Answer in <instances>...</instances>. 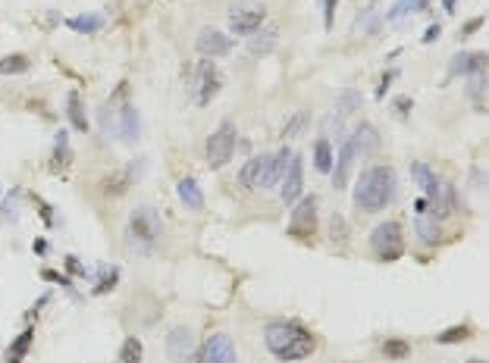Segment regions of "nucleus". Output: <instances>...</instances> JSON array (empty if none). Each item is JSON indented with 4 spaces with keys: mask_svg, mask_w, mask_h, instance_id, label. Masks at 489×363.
<instances>
[{
    "mask_svg": "<svg viewBox=\"0 0 489 363\" xmlns=\"http://www.w3.org/2000/svg\"><path fill=\"white\" fill-rule=\"evenodd\" d=\"M236 141H239V132L232 123H220V129L213 132L210 138H207V166L210 170H220V166H226L232 160V153H236Z\"/></svg>",
    "mask_w": 489,
    "mask_h": 363,
    "instance_id": "20e7f679",
    "label": "nucleus"
},
{
    "mask_svg": "<svg viewBox=\"0 0 489 363\" xmlns=\"http://www.w3.org/2000/svg\"><path fill=\"white\" fill-rule=\"evenodd\" d=\"M304 125H307V113H304V110L295 113L289 123L283 125V138H295V135H301V129H304Z\"/></svg>",
    "mask_w": 489,
    "mask_h": 363,
    "instance_id": "72a5a7b5",
    "label": "nucleus"
},
{
    "mask_svg": "<svg viewBox=\"0 0 489 363\" xmlns=\"http://www.w3.org/2000/svg\"><path fill=\"white\" fill-rule=\"evenodd\" d=\"M439 32H442V25H430V29H427V35H424V44L436 41V38H439Z\"/></svg>",
    "mask_w": 489,
    "mask_h": 363,
    "instance_id": "79ce46f5",
    "label": "nucleus"
},
{
    "mask_svg": "<svg viewBox=\"0 0 489 363\" xmlns=\"http://www.w3.org/2000/svg\"><path fill=\"white\" fill-rule=\"evenodd\" d=\"M370 251L380 260H398L405 254V238H401V226L398 223H380L370 232Z\"/></svg>",
    "mask_w": 489,
    "mask_h": 363,
    "instance_id": "39448f33",
    "label": "nucleus"
},
{
    "mask_svg": "<svg viewBox=\"0 0 489 363\" xmlns=\"http://www.w3.org/2000/svg\"><path fill=\"white\" fill-rule=\"evenodd\" d=\"M22 72H29V57H22V53L0 57V76H22Z\"/></svg>",
    "mask_w": 489,
    "mask_h": 363,
    "instance_id": "393cba45",
    "label": "nucleus"
},
{
    "mask_svg": "<svg viewBox=\"0 0 489 363\" xmlns=\"http://www.w3.org/2000/svg\"><path fill=\"white\" fill-rule=\"evenodd\" d=\"M116 285V270H107V266H100V285H98V292H107V288H113Z\"/></svg>",
    "mask_w": 489,
    "mask_h": 363,
    "instance_id": "4c0bfd02",
    "label": "nucleus"
},
{
    "mask_svg": "<svg viewBox=\"0 0 489 363\" xmlns=\"http://www.w3.org/2000/svg\"><path fill=\"white\" fill-rule=\"evenodd\" d=\"M471 363H483V360H471Z\"/></svg>",
    "mask_w": 489,
    "mask_h": 363,
    "instance_id": "c03bdc74",
    "label": "nucleus"
},
{
    "mask_svg": "<svg viewBox=\"0 0 489 363\" xmlns=\"http://www.w3.org/2000/svg\"><path fill=\"white\" fill-rule=\"evenodd\" d=\"M317 228V198H301L298 204L292 207V219H289V235L295 238H307Z\"/></svg>",
    "mask_w": 489,
    "mask_h": 363,
    "instance_id": "0eeeda50",
    "label": "nucleus"
},
{
    "mask_svg": "<svg viewBox=\"0 0 489 363\" xmlns=\"http://www.w3.org/2000/svg\"><path fill=\"white\" fill-rule=\"evenodd\" d=\"M414 228H417V235H420L424 245H436V241H439V223H436V219H427V213L414 219Z\"/></svg>",
    "mask_w": 489,
    "mask_h": 363,
    "instance_id": "bb28decb",
    "label": "nucleus"
},
{
    "mask_svg": "<svg viewBox=\"0 0 489 363\" xmlns=\"http://www.w3.org/2000/svg\"><path fill=\"white\" fill-rule=\"evenodd\" d=\"M480 25H483V19H471V22H467L464 29H461V35H464V38H467V35H474V32H477Z\"/></svg>",
    "mask_w": 489,
    "mask_h": 363,
    "instance_id": "a19ab883",
    "label": "nucleus"
},
{
    "mask_svg": "<svg viewBox=\"0 0 489 363\" xmlns=\"http://www.w3.org/2000/svg\"><path fill=\"white\" fill-rule=\"evenodd\" d=\"M276 41H279V29L276 25H267V29L254 32V38L248 41V50H251L254 57H267V53L276 47Z\"/></svg>",
    "mask_w": 489,
    "mask_h": 363,
    "instance_id": "a211bd4d",
    "label": "nucleus"
},
{
    "mask_svg": "<svg viewBox=\"0 0 489 363\" xmlns=\"http://www.w3.org/2000/svg\"><path fill=\"white\" fill-rule=\"evenodd\" d=\"M301 185H304V163H301L298 153H292L289 166H286V176L279 182V194H283L286 204H295L301 198Z\"/></svg>",
    "mask_w": 489,
    "mask_h": 363,
    "instance_id": "9d476101",
    "label": "nucleus"
},
{
    "mask_svg": "<svg viewBox=\"0 0 489 363\" xmlns=\"http://www.w3.org/2000/svg\"><path fill=\"white\" fill-rule=\"evenodd\" d=\"M314 166H317L320 172H333V144H330V138H317V144H314Z\"/></svg>",
    "mask_w": 489,
    "mask_h": 363,
    "instance_id": "5701e85b",
    "label": "nucleus"
},
{
    "mask_svg": "<svg viewBox=\"0 0 489 363\" xmlns=\"http://www.w3.org/2000/svg\"><path fill=\"white\" fill-rule=\"evenodd\" d=\"M448 72L452 76H477V72H486V53H480V50L458 53L452 60V66H448Z\"/></svg>",
    "mask_w": 489,
    "mask_h": 363,
    "instance_id": "2eb2a0df",
    "label": "nucleus"
},
{
    "mask_svg": "<svg viewBox=\"0 0 489 363\" xmlns=\"http://www.w3.org/2000/svg\"><path fill=\"white\" fill-rule=\"evenodd\" d=\"M119 360H123V363H142V341H138V338H126L123 351H119Z\"/></svg>",
    "mask_w": 489,
    "mask_h": 363,
    "instance_id": "7c9ffc66",
    "label": "nucleus"
},
{
    "mask_svg": "<svg viewBox=\"0 0 489 363\" xmlns=\"http://www.w3.org/2000/svg\"><path fill=\"white\" fill-rule=\"evenodd\" d=\"M395 198V170L392 166H367L354 182V207L364 213H380Z\"/></svg>",
    "mask_w": 489,
    "mask_h": 363,
    "instance_id": "f257e3e1",
    "label": "nucleus"
},
{
    "mask_svg": "<svg viewBox=\"0 0 489 363\" xmlns=\"http://www.w3.org/2000/svg\"><path fill=\"white\" fill-rule=\"evenodd\" d=\"M411 179H414V185L420 188V191H427V194H433V188H436V176H433V170L427 163H420V160H414L411 163Z\"/></svg>",
    "mask_w": 489,
    "mask_h": 363,
    "instance_id": "412c9836",
    "label": "nucleus"
},
{
    "mask_svg": "<svg viewBox=\"0 0 489 363\" xmlns=\"http://www.w3.org/2000/svg\"><path fill=\"white\" fill-rule=\"evenodd\" d=\"M351 166H354V147L348 138H342V147H339V157H336V170H333V185L345 188L348 176H351Z\"/></svg>",
    "mask_w": 489,
    "mask_h": 363,
    "instance_id": "dca6fc26",
    "label": "nucleus"
},
{
    "mask_svg": "<svg viewBox=\"0 0 489 363\" xmlns=\"http://www.w3.org/2000/svg\"><path fill=\"white\" fill-rule=\"evenodd\" d=\"M289 160H292L289 147L270 153V157H267V163H264V176H260V185L257 188H264V191H267V188H276L279 182H283V176H286V166H289Z\"/></svg>",
    "mask_w": 489,
    "mask_h": 363,
    "instance_id": "ddd939ff",
    "label": "nucleus"
},
{
    "mask_svg": "<svg viewBox=\"0 0 489 363\" xmlns=\"http://www.w3.org/2000/svg\"><path fill=\"white\" fill-rule=\"evenodd\" d=\"M267 13L264 10H248V6H232L229 10V29L236 35H254L264 25Z\"/></svg>",
    "mask_w": 489,
    "mask_h": 363,
    "instance_id": "9b49d317",
    "label": "nucleus"
},
{
    "mask_svg": "<svg viewBox=\"0 0 489 363\" xmlns=\"http://www.w3.org/2000/svg\"><path fill=\"white\" fill-rule=\"evenodd\" d=\"M336 107H339V116H345V113H351L354 107H361V94L358 91H342Z\"/></svg>",
    "mask_w": 489,
    "mask_h": 363,
    "instance_id": "c9c22d12",
    "label": "nucleus"
},
{
    "mask_svg": "<svg viewBox=\"0 0 489 363\" xmlns=\"http://www.w3.org/2000/svg\"><path fill=\"white\" fill-rule=\"evenodd\" d=\"M330 238L336 241L339 247H345V241H348V226L339 213H333V219H330Z\"/></svg>",
    "mask_w": 489,
    "mask_h": 363,
    "instance_id": "473e14b6",
    "label": "nucleus"
},
{
    "mask_svg": "<svg viewBox=\"0 0 489 363\" xmlns=\"http://www.w3.org/2000/svg\"><path fill=\"white\" fill-rule=\"evenodd\" d=\"M336 4L339 0H323V25L333 29V16H336Z\"/></svg>",
    "mask_w": 489,
    "mask_h": 363,
    "instance_id": "58836bf2",
    "label": "nucleus"
},
{
    "mask_svg": "<svg viewBox=\"0 0 489 363\" xmlns=\"http://www.w3.org/2000/svg\"><path fill=\"white\" fill-rule=\"evenodd\" d=\"M264 345L276 360H304L314 354V335L301 322H270L264 329Z\"/></svg>",
    "mask_w": 489,
    "mask_h": 363,
    "instance_id": "f03ea898",
    "label": "nucleus"
},
{
    "mask_svg": "<svg viewBox=\"0 0 489 363\" xmlns=\"http://www.w3.org/2000/svg\"><path fill=\"white\" fill-rule=\"evenodd\" d=\"M442 6H446L448 13H455V0H442Z\"/></svg>",
    "mask_w": 489,
    "mask_h": 363,
    "instance_id": "37998d69",
    "label": "nucleus"
},
{
    "mask_svg": "<svg viewBox=\"0 0 489 363\" xmlns=\"http://www.w3.org/2000/svg\"><path fill=\"white\" fill-rule=\"evenodd\" d=\"M66 25H69L72 32H82V35H85V32H98L100 25H104V16H98V13H88V16H72Z\"/></svg>",
    "mask_w": 489,
    "mask_h": 363,
    "instance_id": "cd10ccee",
    "label": "nucleus"
},
{
    "mask_svg": "<svg viewBox=\"0 0 489 363\" xmlns=\"http://www.w3.org/2000/svg\"><path fill=\"white\" fill-rule=\"evenodd\" d=\"M195 47H198V53L204 60H213V57H226V53L232 50V38L226 35V32H220V29H204L198 35V41H195Z\"/></svg>",
    "mask_w": 489,
    "mask_h": 363,
    "instance_id": "1a4fd4ad",
    "label": "nucleus"
},
{
    "mask_svg": "<svg viewBox=\"0 0 489 363\" xmlns=\"http://www.w3.org/2000/svg\"><path fill=\"white\" fill-rule=\"evenodd\" d=\"M126 232H129V241L135 247L151 251L154 241H157L160 232H163V219H160V213L154 210L151 204H142V207H135V210L129 213V226H126Z\"/></svg>",
    "mask_w": 489,
    "mask_h": 363,
    "instance_id": "7ed1b4c3",
    "label": "nucleus"
},
{
    "mask_svg": "<svg viewBox=\"0 0 489 363\" xmlns=\"http://www.w3.org/2000/svg\"><path fill=\"white\" fill-rule=\"evenodd\" d=\"M392 76H395V72H386V76H383V85L377 88V97H386V91H389V85H392Z\"/></svg>",
    "mask_w": 489,
    "mask_h": 363,
    "instance_id": "ea45409f",
    "label": "nucleus"
},
{
    "mask_svg": "<svg viewBox=\"0 0 489 363\" xmlns=\"http://www.w3.org/2000/svg\"><path fill=\"white\" fill-rule=\"evenodd\" d=\"M264 163H267V157H251L242 166V172H239V182H242L245 188H257L260 176H264Z\"/></svg>",
    "mask_w": 489,
    "mask_h": 363,
    "instance_id": "aec40b11",
    "label": "nucleus"
},
{
    "mask_svg": "<svg viewBox=\"0 0 489 363\" xmlns=\"http://www.w3.org/2000/svg\"><path fill=\"white\" fill-rule=\"evenodd\" d=\"M220 94V69L213 60H198L195 66V78H192V97L198 107H207L213 97Z\"/></svg>",
    "mask_w": 489,
    "mask_h": 363,
    "instance_id": "423d86ee",
    "label": "nucleus"
},
{
    "mask_svg": "<svg viewBox=\"0 0 489 363\" xmlns=\"http://www.w3.org/2000/svg\"><path fill=\"white\" fill-rule=\"evenodd\" d=\"M123 132H126V138L138 135V113H135V107H123Z\"/></svg>",
    "mask_w": 489,
    "mask_h": 363,
    "instance_id": "f704fd0d",
    "label": "nucleus"
},
{
    "mask_svg": "<svg viewBox=\"0 0 489 363\" xmlns=\"http://www.w3.org/2000/svg\"><path fill=\"white\" fill-rule=\"evenodd\" d=\"M176 194H179V200H182L189 210H201V207H204V191L198 188L195 179H179Z\"/></svg>",
    "mask_w": 489,
    "mask_h": 363,
    "instance_id": "6ab92c4d",
    "label": "nucleus"
},
{
    "mask_svg": "<svg viewBox=\"0 0 489 363\" xmlns=\"http://www.w3.org/2000/svg\"><path fill=\"white\" fill-rule=\"evenodd\" d=\"M430 6V0H395V6L389 13H386V19H401V16H408V13H420V10H427Z\"/></svg>",
    "mask_w": 489,
    "mask_h": 363,
    "instance_id": "a878e982",
    "label": "nucleus"
},
{
    "mask_svg": "<svg viewBox=\"0 0 489 363\" xmlns=\"http://www.w3.org/2000/svg\"><path fill=\"white\" fill-rule=\"evenodd\" d=\"M467 335H471L467 326H452V329H446V332L436 335V345H455V341H464Z\"/></svg>",
    "mask_w": 489,
    "mask_h": 363,
    "instance_id": "2f4dec72",
    "label": "nucleus"
},
{
    "mask_svg": "<svg viewBox=\"0 0 489 363\" xmlns=\"http://www.w3.org/2000/svg\"><path fill=\"white\" fill-rule=\"evenodd\" d=\"M198 363H239V354H236V345H232L229 335L217 332L204 341L198 354Z\"/></svg>",
    "mask_w": 489,
    "mask_h": 363,
    "instance_id": "6e6552de",
    "label": "nucleus"
},
{
    "mask_svg": "<svg viewBox=\"0 0 489 363\" xmlns=\"http://www.w3.org/2000/svg\"><path fill=\"white\" fill-rule=\"evenodd\" d=\"M467 91H471V100L477 110H483L486 107V72H477V76H471V82H467Z\"/></svg>",
    "mask_w": 489,
    "mask_h": 363,
    "instance_id": "c85d7f7f",
    "label": "nucleus"
},
{
    "mask_svg": "<svg viewBox=\"0 0 489 363\" xmlns=\"http://www.w3.org/2000/svg\"><path fill=\"white\" fill-rule=\"evenodd\" d=\"M373 19H377V6H367L364 16H358V22H354V32H367L373 25Z\"/></svg>",
    "mask_w": 489,
    "mask_h": 363,
    "instance_id": "e433bc0d",
    "label": "nucleus"
},
{
    "mask_svg": "<svg viewBox=\"0 0 489 363\" xmlns=\"http://www.w3.org/2000/svg\"><path fill=\"white\" fill-rule=\"evenodd\" d=\"M427 210L433 213V219L439 217H448V213L455 210V188L448 185V182H436V188H433V194H427Z\"/></svg>",
    "mask_w": 489,
    "mask_h": 363,
    "instance_id": "4468645a",
    "label": "nucleus"
},
{
    "mask_svg": "<svg viewBox=\"0 0 489 363\" xmlns=\"http://www.w3.org/2000/svg\"><path fill=\"white\" fill-rule=\"evenodd\" d=\"M66 113H69V119H72V125H76L79 132H88V116H85V110H82V97H79L76 91L66 97Z\"/></svg>",
    "mask_w": 489,
    "mask_h": 363,
    "instance_id": "b1692460",
    "label": "nucleus"
},
{
    "mask_svg": "<svg viewBox=\"0 0 489 363\" xmlns=\"http://www.w3.org/2000/svg\"><path fill=\"white\" fill-rule=\"evenodd\" d=\"M166 354H170L173 363H185L195 354V338H192V332L185 326L173 329V332L166 335Z\"/></svg>",
    "mask_w": 489,
    "mask_h": 363,
    "instance_id": "f8f14e48",
    "label": "nucleus"
},
{
    "mask_svg": "<svg viewBox=\"0 0 489 363\" xmlns=\"http://www.w3.org/2000/svg\"><path fill=\"white\" fill-rule=\"evenodd\" d=\"M348 141H351V147H354V157H364V153H370L373 147L380 144V135H377V129H373L370 123H361Z\"/></svg>",
    "mask_w": 489,
    "mask_h": 363,
    "instance_id": "f3484780",
    "label": "nucleus"
},
{
    "mask_svg": "<svg viewBox=\"0 0 489 363\" xmlns=\"http://www.w3.org/2000/svg\"><path fill=\"white\" fill-rule=\"evenodd\" d=\"M32 341H35V329H25V332L10 345V351H6V363H19V360H22L25 354H29Z\"/></svg>",
    "mask_w": 489,
    "mask_h": 363,
    "instance_id": "4be33fe9",
    "label": "nucleus"
},
{
    "mask_svg": "<svg viewBox=\"0 0 489 363\" xmlns=\"http://www.w3.org/2000/svg\"><path fill=\"white\" fill-rule=\"evenodd\" d=\"M383 354L389 360H405V357H411V345H408L405 338H386L383 341Z\"/></svg>",
    "mask_w": 489,
    "mask_h": 363,
    "instance_id": "c756f323",
    "label": "nucleus"
}]
</instances>
